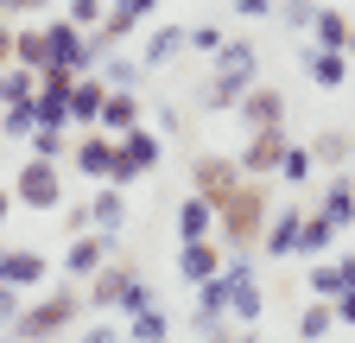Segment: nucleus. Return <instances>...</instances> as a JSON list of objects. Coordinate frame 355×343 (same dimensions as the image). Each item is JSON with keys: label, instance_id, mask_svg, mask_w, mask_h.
Masks as SVG:
<instances>
[{"label": "nucleus", "instance_id": "7", "mask_svg": "<svg viewBox=\"0 0 355 343\" xmlns=\"http://www.w3.org/2000/svg\"><path fill=\"white\" fill-rule=\"evenodd\" d=\"M286 121L279 127H254V134H248V147H241V172H248V178H266V172H279V159H286Z\"/></svg>", "mask_w": 355, "mask_h": 343}, {"label": "nucleus", "instance_id": "27", "mask_svg": "<svg viewBox=\"0 0 355 343\" xmlns=\"http://www.w3.org/2000/svg\"><path fill=\"white\" fill-rule=\"evenodd\" d=\"M32 96H38V70H26V64L0 70V108H7V102H32Z\"/></svg>", "mask_w": 355, "mask_h": 343}, {"label": "nucleus", "instance_id": "6", "mask_svg": "<svg viewBox=\"0 0 355 343\" xmlns=\"http://www.w3.org/2000/svg\"><path fill=\"white\" fill-rule=\"evenodd\" d=\"M13 203H26V210H58V203H64V178H58V165L32 153V159L19 165V178H13Z\"/></svg>", "mask_w": 355, "mask_h": 343}, {"label": "nucleus", "instance_id": "18", "mask_svg": "<svg viewBox=\"0 0 355 343\" xmlns=\"http://www.w3.org/2000/svg\"><path fill=\"white\" fill-rule=\"evenodd\" d=\"M96 127H102V134H114V140L127 134V127H140V96H133V90H108V96H102V121H96Z\"/></svg>", "mask_w": 355, "mask_h": 343}, {"label": "nucleus", "instance_id": "36", "mask_svg": "<svg viewBox=\"0 0 355 343\" xmlns=\"http://www.w3.org/2000/svg\"><path fill=\"white\" fill-rule=\"evenodd\" d=\"M64 13H70V19L83 26V32H96V26H102V0H70Z\"/></svg>", "mask_w": 355, "mask_h": 343}, {"label": "nucleus", "instance_id": "47", "mask_svg": "<svg viewBox=\"0 0 355 343\" xmlns=\"http://www.w3.org/2000/svg\"><path fill=\"white\" fill-rule=\"evenodd\" d=\"M7 210H13V185H0V223H7Z\"/></svg>", "mask_w": 355, "mask_h": 343}, {"label": "nucleus", "instance_id": "4", "mask_svg": "<svg viewBox=\"0 0 355 343\" xmlns=\"http://www.w3.org/2000/svg\"><path fill=\"white\" fill-rule=\"evenodd\" d=\"M159 159H165V147H159V134H146V127H127L121 134V153H114V165H108V178L102 185H133V178H146V172H159Z\"/></svg>", "mask_w": 355, "mask_h": 343}, {"label": "nucleus", "instance_id": "30", "mask_svg": "<svg viewBox=\"0 0 355 343\" xmlns=\"http://www.w3.org/2000/svg\"><path fill=\"white\" fill-rule=\"evenodd\" d=\"M343 286H349L343 261H311V292H318V299H336Z\"/></svg>", "mask_w": 355, "mask_h": 343}, {"label": "nucleus", "instance_id": "19", "mask_svg": "<svg viewBox=\"0 0 355 343\" xmlns=\"http://www.w3.org/2000/svg\"><path fill=\"white\" fill-rule=\"evenodd\" d=\"M191 178H197V191L216 203V197H229V191L241 185V165H229V159H216V153H209V159H197V172H191Z\"/></svg>", "mask_w": 355, "mask_h": 343}, {"label": "nucleus", "instance_id": "9", "mask_svg": "<svg viewBox=\"0 0 355 343\" xmlns=\"http://www.w3.org/2000/svg\"><path fill=\"white\" fill-rule=\"evenodd\" d=\"M0 280H7V286H44V280H51V261H44V254L38 248H0Z\"/></svg>", "mask_w": 355, "mask_h": 343}, {"label": "nucleus", "instance_id": "37", "mask_svg": "<svg viewBox=\"0 0 355 343\" xmlns=\"http://www.w3.org/2000/svg\"><path fill=\"white\" fill-rule=\"evenodd\" d=\"M191 51L216 58V51H222V26H191Z\"/></svg>", "mask_w": 355, "mask_h": 343}, {"label": "nucleus", "instance_id": "31", "mask_svg": "<svg viewBox=\"0 0 355 343\" xmlns=\"http://www.w3.org/2000/svg\"><path fill=\"white\" fill-rule=\"evenodd\" d=\"M311 172H318V153H311V147H286V159H279V178H286V185H304Z\"/></svg>", "mask_w": 355, "mask_h": 343}, {"label": "nucleus", "instance_id": "43", "mask_svg": "<svg viewBox=\"0 0 355 343\" xmlns=\"http://www.w3.org/2000/svg\"><path fill=\"white\" fill-rule=\"evenodd\" d=\"M273 7H279V0H235V13H241V19H266Z\"/></svg>", "mask_w": 355, "mask_h": 343}, {"label": "nucleus", "instance_id": "11", "mask_svg": "<svg viewBox=\"0 0 355 343\" xmlns=\"http://www.w3.org/2000/svg\"><path fill=\"white\" fill-rule=\"evenodd\" d=\"M127 286H133V267L127 261H102L96 274H89V306H96V312H121Z\"/></svg>", "mask_w": 355, "mask_h": 343}, {"label": "nucleus", "instance_id": "46", "mask_svg": "<svg viewBox=\"0 0 355 343\" xmlns=\"http://www.w3.org/2000/svg\"><path fill=\"white\" fill-rule=\"evenodd\" d=\"M0 64H13V26L0 32Z\"/></svg>", "mask_w": 355, "mask_h": 343}, {"label": "nucleus", "instance_id": "45", "mask_svg": "<svg viewBox=\"0 0 355 343\" xmlns=\"http://www.w3.org/2000/svg\"><path fill=\"white\" fill-rule=\"evenodd\" d=\"M51 0H7V13H44Z\"/></svg>", "mask_w": 355, "mask_h": 343}, {"label": "nucleus", "instance_id": "20", "mask_svg": "<svg viewBox=\"0 0 355 343\" xmlns=\"http://www.w3.org/2000/svg\"><path fill=\"white\" fill-rule=\"evenodd\" d=\"M102 96H108V83L83 70L76 90H70V121H76V127H96V121H102Z\"/></svg>", "mask_w": 355, "mask_h": 343}, {"label": "nucleus", "instance_id": "42", "mask_svg": "<svg viewBox=\"0 0 355 343\" xmlns=\"http://www.w3.org/2000/svg\"><path fill=\"white\" fill-rule=\"evenodd\" d=\"M311 153H318V159H343V153H349V140H343V134H324Z\"/></svg>", "mask_w": 355, "mask_h": 343}, {"label": "nucleus", "instance_id": "35", "mask_svg": "<svg viewBox=\"0 0 355 343\" xmlns=\"http://www.w3.org/2000/svg\"><path fill=\"white\" fill-rule=\"evenodd\" d=\"M146 306H159V299H153V286H146V280H140V274H133V286H127V292H121V312H127V318H133V312H146Z\"/></svg>", "mask_w": 355, "mask_h": 343}, {"label": "nucleus", "instance_id": "3", "mask_svg": "<svg viewBox=\"0 0 355 343\" xmlns=\"http://www.w3.org/2000/svg\"><path fill=\"white\" fill-rule=\"evenodd\" d=\"M44 58H51V64H70V70L83 76L89 64L102 58V45H96V38H89L70 13H51V19H44Z\"/></svg>", "mask_w": 355, "mask_h": 343}, {"label": "nucleus", "instance_id": "13", "mask_svg": "<svg viewBox=\"0 0 355 343\" xmlns=\"http://www.w3.org/2000/svg\"><path fill=\"white\" fill-rule=\"evenodd\" d=\"M349 26H355V19L336 7V0H318V13H311V26H304V32H311V45L343 51V45H349Z\"/></svg>", "mask_w": 355, "mask_h": 343}, {"label": "nucleus", "instance_id": "34", "mask_svg": "<svg viewBox=\"0 0 355 343\" xmlns=\"http://www.w3.org/2000/svg\"><path fill=\"white\" fill-rule=\"evenodd\" d=\"M32 153H38V159H64V127H44V121H38V127H32Z\"/></svg>", "mask_w": 355, "mask_h": 343}, {"label": "nucleus", "instance_id": "33", "mask_svg": "<svg viewBox=\"0 0 355 343\" xmlns=\"http://www.w3.org/2000/svg\"><path fill=\"white\" fill-rule=\"evenodd\" d=\"M127 337H133V343H153V337H165V312H159V306L133 312V318H127Z\"/></svg>", "mask_w": 355, "mask_h": 343}, {"label": "nucleus", "instance_id": "41", "mask_svg": "<svg viewBox=\"0 0 355 343\" xmlns=\"http://www.w3.org/2000/svg\"><path fill=\"white\" fill-rule=\"evenodd\" d=\"M330 306H336V324H355V286H343Z\"/></svg>", "mask_w": 355, "mask_h": 343}, {"label": "nucleus", "instance_id": "21", "mask_svg": "<svg viewBox=\"0 0 355 343\" xmlns=\"http://www.w3.org/2000/svg\"><path fill=\"white\" fill-rule=\"evenodd\" d=\"M209 229H216V203L203 191H191L184 203H178V242H203Z\"/></svg>", "mask_w": 355, "mask_h": 343}, {"label": "nucleus", "instance_id": "1", "mask_svg": "<svg viewBox=\"0 0 355 343\" xmlns=\"http://www.w3.org/2000/svg\"><path fill=\"white\" fill-rule=\"evenodd\" d=\"M266 191H260V178H248L241 172V185L229 191V197H216V229H222V242H229V254H254V242L266 235Z\"/></svg>", "mask_w": 355, "mask_h": 343}, {"label": "nucleus", "instance_id": "8", "mask_svg": "<svg viewBox=\"0 0 355 343\" xmlns=\"http://www.w3.org/2000/svg\"><path fill=\"white\" fill-rule=\"evenodd\" d=\"M222 280H229V318L260 324V280H254V267H248V254L222 261Z\"/></svg>", "mask_w": 355, "mask_h": 343}, {"label": "nucleus", "instance_id": "50", "mask_svg": "<svg viewBox=\"0 0 355 343\" xmlns=\"http://www.w3.org/2000/svg\"><path fill=\"white\" fill-rule=\"evenodd\" d=\"M153 343H165V337H153Z\"/></svg>", "mask_w": 355, "mask_h": 343}, {"label": "nucleus", "instance_id": "49", "mask_svg": "<svg viewBox=\"0 0 355 343\" xmlns=\"http://www.w3.org/2000/svg\"><path fill=\"white\" fill-rule=\"evenodd\" d=\"M0 32H7V7H0Z\"/></svg>", "mask_w": 355, "mask_h": 343}, {"label": "nucleus", "instance_id": "38", "mask_svg": "<svg viewBox=\"0 0 355 343\" xmlns=\"http://www.w3.org/2000/svg\"><path fill=\"white\" fill-rule=\"evenodd\" d=\"M26 306H19V286H7L0 280V331H13V318H19Z\"/></svg>", "mask_w": 355, "mask_h": 343}, {"label": "nucleus", "instance_id": "14", "mask_svg": "<svg viewBox=\"0 0 355 343\" xmlns=\"http://www.w3.org/2000/svg\"><path fill=\"white\" fill-rule=\"evenodd\" d=\"M298 223H304V210H273V217H266L260 248L273 254V261H292V254H298Z\"/></svg>", "mask_w": 355, "mask_h": 343}, {"label": "nucleus", "instance_id": "29", "mask_svg": "<svg viewBox=\"0 0 355 343\" xmlns=\"http://www.w3.org/2000/svg\"><path fill=\"white\" fill-rule=\"evenodd\" d=\"M330 324H336V306H330V299H311V306L298 312V343H318Z\"/></svg>", "mask_w": 355, "mask_h": 343}, {"label": "nucleus", "instance_id": "5", "mask_svg": "<svg viewBox=\"0 0 355 343\" xmlns=\"http://www.w3.org/2000/svg\"><path fill=\"white\" fill-rule=\"evenodd\" d=\"M254 83V45H241V38H222L216 51V83H209V102H241V90Z\"/></svg>", "mask_w": 355, "mask_h": 343}, {"label": "nucleus", "instance_id": "51", "mask_svg": "<svg viewBox=\"0 0 355 343\" xmlns=\"http://www.w3.org/2000/svg\"><path fill=\"white\" fill-rule=\"evenodd\" d=\"M0 7H7V0H0Z\"/></svg>", "mask_w": 355, "mask_h": 343}, {"label": "nucleus", "instance_id": "28", "mask_svg": "<svg viewBox=\"0 0 355 343\" xmlns=\"http://www.w3.org/2000/svg\"><path fill=\"white\" fill-rule=\"evenodd\" d=\"M13 64H26V70H44L51 58H44V26H19L13 32Z\"/></svg>", "mask_w": 355, "mask_h": 343}, {"label": "nucleus", "instance_id": "16", "mask_svg": "<svg viewBox=\"0 0 355 343\" xmlns=\"http://www.w3.org/2000/svg\"><path fill=\"white\" fill-rule=\"evenodd\" d=\"M336 223L324 217V210H304V223H298V254H304V261H324V254L336 248Z\"/></svg>", "mask_w": 355, "mask_h": 343}, {"label": "nucleus", "instance_id": "15", "mask_svg": "<svg viewBox=\"0 0 355 343\" xmlns=\"http://www.w3.org/2000/svg\"><path fill=\"white\" fill-rule=\"evenodd\" d=\"M304 76L318 83V90H343V83H349V51L311 45V51H304Z\"/></svg>", "mask_w": 355, "mask_h": 343}, {"label": "nucleus", "instance_id": "17", "mask_svg": "<svg viewBox=\"0 0 355 343\" xmlns=\"http://www.w3.org/2000/svg\"><path fill=\"white\" fill-rule=\"evenodd\" d=\"M178 274H184L191 286H203L209 274H222V248L203 235V242H184V248H178Z\"/></svg>", "mask_w": 355, "mask_h": 343}, {"label": "nucleus", "instance_id": "2", "mask_svg": "<svg viewBox=\"0 0 355 343\" xmlns=\"http://www.w3.org/2000/svg\"><path fill=\"white\" fill-rule=\"evenodd\" d=\"M76 312H83V299H76L70 286H58L51 299H38V306H26V312L13 318V343H44V337H58V331L76 324Z\"/></svg>", "mask_w": 355, "mask_h": 343}, {"label": "nucleus", "instance_id": "40", "mask_svg": "<svg viewBox=\"0 0 355 343\" xmlns=\"http://www.w3.org/2000/svg\"><path fill=\"white\" fill-rule=\"evenodd\" d=\"M279 7H286V19H292V26H311V13H318V0H279Z\"/></svg>", "mask_w": 355, "mask_h": 343}, {"label": "nucleus", "instance_id": "32", "mask_svg": "<svg viewBox=\"0 0 355 343\" xmlns=\"http://www.w3.org/2000/svg\"><path fill=\"white\" fill-rule=\"evenodd\" d=\"M32 127H38L32 102H7V115H0V134H13V140H32Z\"/></svg>", "mask_w": 355, "mask_h": 343}, {"label": "nucleus", "instance_id": "44", "mask_svg": "<svg viewBox=\"0 0 355 343\" xmlns=\"http://www.w3.org/2000/svg\"><path fill=\"white\" fill-rule=\"evenodd\" d=\"M83 343H121V331H114V324H96V331H89Z\"/></svg>", "mask_w": 355, "mask_h": 343}, {"label": "nucleus", "instance_id": "22", "mask_svg": "<svg viewBox=\"0 0 355 343\" xmlns=\"http://www.w3.org/2000/svg\"><path fill=\"white\" fill-rule=\"evenodd\" d=\"M191 318H197V331L229 318V280H222V274H209V280L197 286V312H191Z\"/></svg>", "mask_w": 355, "mask_h": 343}, {"label": "nucleus", "instance_id": "10", "mask_svg": "<svg viewBox=\"0 0 355 343\" xmlns=\"http://www.w3.org/2000/svg\"><path fill=\"white\" fill-rule=\"evenodd\" d=\"M114 153H121V140H114V134H102V127H89V134L76 140V153H70V159H76L83 178H96V185H102V178H108V165H114Z\"/></svg>", "mask_w": 355, "mask_h": 343}, {"label": "nucleus", "instance_id": "26", "mask_svg": "<svg viewBox=\"0 0 355 343\" xmlns=\"http://www.w3.org/2000/svg\"><path fill=\"white\" fill-rule=\"evenodd\" d=\"M121 217H127L121 185H102V191H96V203H89V223H102V235H114V229H121Z\"/></svg>", "mask_w": 355, "mask_h": 343}, {"label": "nucleus", "instance_id": "24", "mask_svg": "<svg viewBox=\"0 0 355 343\" xmlns=\"http://www.w3.org/2000/svg\"><path fill=\"white\" fill-rule=\"evenodd\" d=\"M324 217L336 223V229H355V178L343 172V178H330V191H324Z\"/></svg>", "mask_w": 355, "mask_h": 343}, {"label": "nucleus", "instance_id": "48", "mask_svg": "<svg viewBox=\"0 0 355 343\" xmlns=\"http://www.w3.org/2000/svg\"><path fill=\"white\" fill-rule=\"evenodd\" d=\"M343 51H349V58H355V26H349V45H343Z\"/></svg>", "mask_w": 355, "mask_h": 343}, {"label": "nucleus", "instance_id": "39", "mask_svg": "<svg viewBox=\"0 0 355 343\" xmlns=\"http://www.w3.org/2000/svg\"><path fill=\"white\" fill-rule=\"evenodd\" d=\"M108 90H133V83H140V64H108Z\"/></svg>", "mask_w": 355, "mask_h": 343}, {"label": "nucleus", "instance_id": "52", "mask_svg": "<svg viewBox=\"0 0 355 343\" xmlns=\"http://www.w3.org/2000/svg\"><path fill=\"white\" fill-rule=\"evenodd\" d=\"M0 70H7V64H0Z\"/></svg>", "mask_w": 355, "mask_h": 343}, {"label": "nucleus", "instance_id": "12", "mask_svg": "<svg viewBox=\"0 0 355 343\" xmlns=\"http://www.w3.org/2000/svg\"><path fill=\"white\" fill-rule=\"evenodd\" d=\"M241 121H248V134H254V127H279L286 121V96L266 90V83H248V90H241Z\"/></svg>", "mask_w": 355, "mask_h": 343}, {"label": "nucleus", "instance_id": "23", "mask_svg": "<svg viewBox=\"0 0 355 343\" xmlns=\"http://www.w3.org/2000/svg\"><path fill=\"white\" fill-rule=\"evenodd\" d=\"M108 242H114V235H89V229H83V235L70 242V254H64V267H70V274H96V267L108 261Z\"/></svg>", "mask_w": 355, "mask_h": 343}, {"label": "nucleus", "instance_id": "25", "mask_svg": "<svg viewBox=\"0 0 355 343\" xmlns=\"http://www.w3.org/2000/svg\"><path fill=\"white\" fill-rule=\"evenodd\" d=\"M184 45H191V32H184V26H159V32L146 38V51H140V64H146V70H153V64H171V58L184 51Z\"/></svg>", "mask_w": 355, "mask_h": 343}]
</instances>
